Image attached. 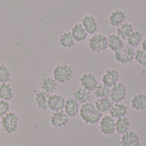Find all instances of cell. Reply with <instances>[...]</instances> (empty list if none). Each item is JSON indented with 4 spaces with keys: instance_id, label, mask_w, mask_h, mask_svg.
Returning <instances> with one entry per match:
<instances>
[{
    "instance_id": "6da1fadb",
    "label": "cell",
    "mask_w": 146,
    "mask_h": 146,
    "mask_svg": "<svg viewBox=\"0 0 146 146\" xmlns=\"http://www.w3.org/2000/svg\"><path fill=\"white\" fill-rule=\"evenodd\" d=\"M79 115L86 124L95 125L99 122L104 115L99 112L94 104L89 102L80 105Z\"/></svg>"
},
{
    "instance_id": "7a4b0ae2",
    "label": "cell",
    "mask_w": 146,
    "mask_h": 146,
    "mask_svg": "<svg viewBox=\"0 0 146 146\" xmlns=\"http://www.w3.org/2000/svg\"><path fill=\"white\" fill-rule=\"evenodd\" d=\"M51 74L59 85H64L73 80L74 72L70 65L58 64L53 68Z\"/></svg>"
},
{
    "instance_id": "3957f363",
    "label": "cell",
    "mask_w": 146,
    "mask_h": 146,
    "mask_svg": "<svg viewBox=\"0 0 146 146\" xmlns=\"http://www.w3.org/2000/svg\"><path fill=\"white\" fill-rule=\"evenodd\" d=\"M20 123V117L17 113L9 111L1 118V129L7 134H12L16 132Z\"/></svg>"
},
{
    "instance_id": "277c9868",
    "label": "cell",
    "mask_w": 146,
    "mask_h": 146,
    "mask_svg": "<svg viewBox=\"0 0 146 146\" xmlns=\"http://www.w3.org/2000/svg\"><path fill=\"white\" fill-rule=\"evenodd\" d=\"M88 47L94 53H102L108 50L107 36L103 33H96L92 35L88 41Z\"/></svg>"
},
{
    "instance_id": "5b68a950",
    "label": "cell",
    "mask_w": 146,
    "mask_h": 146,
    "mask_svg": "<svg viewBox=\"0 0 146 146\" xmlns=\"http://www.w3.org/2000/svg\"><path fill=\"white\" fill-rule=\"evenodd\" d=\"M135 49L129 46L125 45L121 50L114 53V59L116 62L120 64H128L134 61Z\"/></svg>"
},
{
    "instance_id": "8992f818",
    "label": "cell",
    "mask_w": 146,
    "mask_h": 146,
    "mask_svg": "<svg viewBox=\"0 0 146 146\" xmlns=\"http://www.w3.org/2000/svg\"><path fill=\"white\" fill-rule=\"evenodd\" d=\"M98 127L104 136H112L115 133V119L110 115H104L98 122Z\"/></svg>"
},
{
    "instance_id": "52a82bcc",
    "label": "cell",
    "mask_w": 146,
    "mask_h": 146,
    "mask_svg": "<svg viewBox=\"0 0 146 146\" xmlns=\"http://www.w3.org/2000/svg\"><path fill=\"white\" fill-rule=\"evenodd\" d=\"M127 95V88L125 84L119 82L110 88V98L115 103H122Z\"/></svg>"
},
{
    "instance_id": "ba28073f",
    "label": "cell",
    "mask_w": 146,
    "mask_h": 146,
    "mask_svg": "<svg viewBox=\"0 0 146 146\" xmlns=\"http://www.w3.org/2000/svg\"><path fill=\"white\" fill-rule=\"evenodd\" d=\"M66 98L58 93H53L48 97V109L51 112L63 110Z\"/></svg>"
},
{
    "instance_id": "9c48e42d",
    "label": "cell",
    "mask_w": 146,
    "mask_h": 146,
    "mask_svg": "<svg viewBox=\"0 0 146 146\" xmlns=\"http://www.w3.org/2000/svg\"><path fill=\"white\" fill-rule=\"evenodd\" d=\"M127 20V13L120 9H114L108 17V23L113 27H118L123 23H125Z\"/></svg>"
},
{
    "instance_id": "30bf717a",
    "label": "cell",
    "mask_w": 146,
    "mask_h": 146,
    "mask_svg": "<svg viewBox=\"0 0 146 146\" xmlns=\"http://www.w3.org/2000/svg\"><path fill=\"white\" fill-rule=\"evenodd\" d=\"M49 120L50 125L54 128H62L68 123L69 117L63 110H61L57 112H51Z\"/></svg>"
},
{
    "instance_id": "8fae6325",
    "label": "cell",
    "mask_w": 146,
    "mask_h": 146,
    "mask_svg": "<svg viewBox=\"0 0 146 146\" xmlns=\"http://www.w3.org/2000/svg\"><path fill=\"white\" fill-rule=\"evenodd\" d=\"M121 146H141V138L139 134L133 130L128 131L121 137Z\"/></svg>"
},
{
    "instance_id": "7c38bea8",
    "label": "cell",
    "mask_w": 146,
    "mask_h": 146,
    "mask_svg": "<svg viewBox=\"0 0 146 146\" xmlns=\"http://www.w3.org/2000/svg\"><path fill=\"white\" fill-rule=\"evenodd\" d=\"M59 84L55 80L52 76H46L39 81V89L48 95L56 93L59 88Z\"/></svg>"
},
{
    "instance_id": "4fadbf2b",
    "label": "cell",
    "mask_w": 146,
    "mask_h": 146,
    "mask_svg": "<svg viewBox=\"0 0 146 146\" xmlns=\"http://www.w3.org/2000/svg\"><path fill=\"white\" fill-rule=\"evenodd\" d=\"M119 82H121V74L115 68L107 69L102 77V83L110 88Z\"/></svg>"
},
{
    "instance_id": "5bb4252c",
    "label": "cell",
    "mask_w": 146,
    "mask_h": 146,
    "mask_svg": "<svg viewBox=\"0 0 146 146\" xmlns=\"http://www.w3.org/2000/svg\"><path fill=\"white\" fill-rule=\"evenodd\" d=\"M80 23L88 33V35L96 34L98 30V23L97 19L92 15H84L81 20Z\"/></svg>"
},
{
    "instance_id": "9a60e30c",
    "label": "cell",
    "mask_w": 146,
    "mask_h": 146,
    "mask_svg": "<svg viewBox=\"0 0 146 146\" xmlns=\"http://www.w3.org/2000/svg\"><path fill=\"white\" fill-rule=\"evenodd\" d=\"M80 84L82 88L92 92L98 85V80L93 74L85 73L80 77Z\"/></svg>"
},
{
    "instance_id": "2e32d148",
    "label": "cell",
    "mask_w": 146,
    "mask_h": 146,
    "mask_svg": "<svg viewBox=\"0 0 146 146\" xmlns=\"http://www.w3.org/2000/svg\"><path fill=\"white\" fill-rule=\"evenodd\" d=\"M80 104L74 98H66L63 111L69 118H74L75 116H77L80 112Z\"/></svg>"
},
{
    "instance_id": "e0dca14e",
    "label": "cell",
    "mask_w": 146,
    "mask_h": 146,
    "mask_svg": "<svg viewBox=\"0 0 146 146\" xmlns=\"http://www.w3.org/2000/svg\"><path fill=\"white\" fill-rule=\"evenodd\" d=\"M70 33L75 41V43H80L85 41L87 38L88 33L83 27L80 22L75 23L71 27Z\"/></svg>"
},
{
    "instance_id": "ac0fdd59",
    "label": "cell",
    "mask_w": 146,
    "mask_h": 146,
    "mask_svg": "<svg viewBox=\"0 0 146 146\" xmlns=\"http://www.w3.org/2000/svg\"><path fill=\"white\" fill-rule=\"evenodd\" d=\"M108 39V49H110L112 52H116L121 50L125 46L124 40L119 37L116 33H110L107 36Z\"/></svg>"
},
{
    "instance_id": "d6986e66",
    "label": "cell",
    "mask_w": 146,
    "mask_h": 146,
    "mask_svg": "<svg viewBox=\"0 0 146 146\" xmlns=\"http://www.w3.org/2000/svg\"><path fill=\"white\" fill-rule=\"evenodd\" d=\"M73 98L81 105L83 104L91 102L93 98V94L92 92L87 91L80 86L74 92Z\"/></svg>"
},
{
    "instance_id": "ffe728a7",
    "label": "cell",
    "mask_w": 146,
    "mask_h": 146,
    "mask_svg": "<svg viewBox=\"0 0 146 146\" xmlns=\"http://www.w3.org/2000/svg\"><path fill=\"white\" fill-rule=\"evenodd\" d=\"M131 107L135 111H143L146 110V93L139 92L135 94L131 99Z\"/></svg>"
},
{
    "instance_id": "44dd1931",
    "label": "cell",
    "mask_w": 146,
    "mask_h": 146,
    "mask_svg": "<svg viewBox=\"0 0 146 146\" xmlns=\"http://www.w3.org/2000/svg\"><path fill=\"white\" fill-rule=\"evenodd\" d=\"M34 93V103L36 107L41 110H46L48 109V97L49 95L40 89L35 90Z\"/></svg>"
},
{
    "instance_id": "7402d4cb",
    "label": "cell",
    "mask_w": 146,
    "mask_h": 146,
    "mask_svg": "<svg viewBox=\"0 0 146 146\" xmlns=\"http://www.w3.org/2000/svg\"><path fill=\"white\" fill-rule=\"evenodd\" d=\"M109 113L111 117L117 120L119 118L127 116V115L128 113V108L126 104H124L122 103H115V104H113Z\"/></svg>"
},
{
    "instance_id": "603a6c76",
    "label": "cell",
    "mask_w": 146,
    "mask_h": 146,
    "mask_svg": "<svg viewBox=\"0 0 146 146\" xmlns=\"http://www.w3.org/2000/svg\"><path fill=\"white\" fill-rule=\"evenodd\" d=\"M58 44L63 49H70L75 44V41L70 33V31H66L62 33L58 37Z\"/></svg>"
},
{
    "instance_id": "cb8c5ba5",
    "label": "cell",
    "mask_w": 146,
    "mask_h": 146,
    "mask_svg": "<svg viewBox=\"0 0 146 146\" xmlns=\"http://www.w3.org/2000/svg\"><path fill=\"white\" fill-rule=\"evenodd\" d=\"M131 130V121L127 116L115 120V133L122 135Z\"/></svg>"
},
{
    "instance_id": "d4e9b609",
    "label": "cell",
    "mask_w": 146,
    "mask_h": 146,
    "mask_svg": "<svg viewBox=\"0 0 146 146\" xmlns=\"http://www.w3.org/2000/svg\"><path fill=\"white\" fill-rule=\"evenodd\" d=\"M143 39H144L143 33L139 30H134L130 34V36L127 38V45L136 49L139 45H141Z\"/></svg>"
},
{
    "instance_id": "484cf974",
    "label": "cell",
    "mask_w": 146,
    "mask_h": 146,
    "mask_svg": "<svg viewBox=\"0 0 146 146\" xmlns=\"http://www.w3.org/2000/svg\"><path fill=\"white\" fill-rule=\"evenodd\" d=\"M133 31H134V28H133V24L126 21L125 23H123L122 25H121L120 27L116 28V34L125 41Z\"/></svg>"
},
{
    "instance_id": "4316f807",
    "label": "cell",
    "mask_w": 146,
    "mask_h": 146,
    "mask_svg": "<svg viewBox=\"0 0 146 146\" xmlns=\"http://www.w3.org/2000/svg\"><path fill=\"white\" fill-rule=\"evenodd\" d=\"M113 104L114 103L111 101L110 98H98L94 104L96 108L99 110V112H101L104 115L110 110Z\"/></svg>"
},
{
    "instance_id": "83f0119b",
    "label": "cell",
    "mask_w": 146,
    "mask_h": 146,
    "mask_svg": "<svg viewBox=\"0 0 146 146\" xmlns=\"http://www.w3.org/2000/svg\"><path fill=\"white\" fill-rule=\"evenodd\" d=\"M14 98V92L9 83L0 84V100L9 102Z\"/></svg>"
},
{
    "instance_id": "f1b7e54d",
    "label": "cell",
    "mask_w": 146,
    "mask_h": 146,
    "mask_svg": "<svg viewBox=\"0 0 146 146\" xmlns=\"http://www.w3.org/2000/svg\"><path fill=\"white\" fill-rule=\"evenodd\" d=\"M93 97H96L97 98H110V87L107 86L106 85L101 83H98L97 87L92 92Z\"/></svg>"
},
{
    "instance_id": "f546056e",
    "label": "cell",
    "mask_w": 146,
    "mask_h": 146,
    "mask_svg": "<svg viewBox=\"0 0 146 146\" xmlns=\"http://www.w3.org/2000/svg\"><path fill=\"white\" fill-rule=\"evenodd\" d=\"M12 74L9 67L4 63H0V84L9 83Z\"/></svg>"
},
{
    "instance_id": "4dcf8cb0",
    "label": "cell",
    "mask_w": 146,
    "mask_h": 146,
    "mask_svg": "<svg viewBox=\"0 0 146 146\" xmlns=\"http://www.w3.org/2000/svg\"><path fill=\"white\" fill-rule=\"evenodd\" d=\"M134 62L140 66L146 67V52L143 50H136L134 55Z\"/></svg>"
},
{
    "instance_id": "1f68e13d",
    "label": "cell",
    "mask_w": 146,
    "mask_h": 146,
    "mask_svg": "<svg viewBox=\"0 0 146 146\" xmlns=\"http://www.w3.org/2000/svg\"><path fill=\"white\" fill-rule=\"evenodd\" d=\"M10 111V104L7 101L0 100V119Z\"/></svg>"
},
{
    "instance_id": "d6a6232c",
    "label": "cell",
    "mask_w": 146,
    "mask_h": 146,
    "mask_svg": "<svg viewBox=\"0 0 146 146\" xmlns=\"http://www.w3.org/2000/svg\"><path fill=\"white\" fill-rule=\"evenodd\" d=\"M141 48H142L141 50H143L144 51H145L146 52V38L143 39V41H142V43H141Z\"/></svg>"
},
{
    "instance_id": "836d02e7",
    "label": "cell",
    "mask_w": 146,
    "mask_h": 146,
    "mask_svg": "<svg viewBox=\"0 0 146 146\" xmlns=\"http://www.w3.org/2000/svg\"><path fill=\"white\" fill-rule=\"evenodd\" d=\"M0 129H1V119H0Z\"/></svg>"
}]
</instances>
